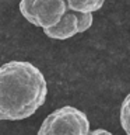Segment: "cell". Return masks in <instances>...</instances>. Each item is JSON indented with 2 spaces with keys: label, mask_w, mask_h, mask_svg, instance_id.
Here are the masks:
<instances>
[{
  "label": "cell",
  "mask_w": 130,
  "mask_h": 135,
  "mask_svg": "<svg viewBox=\"0 0 130 135\" xmlns=\"http://www.w3.org/2000/svg\"><path fill=\"white\" fill-rule=\"evenodd\" d=\"M88 135H113L112 132H109V131L104 129V128H98V129H94V131H90V134Z\"/></svg>",
  "instance_id": "cell-8"
},
{
  "label": "cell",
  "mask_w": 130,
  "mask_h": 135,
  "mask_svg": "<svg viewBox=\"0 0 130 135\" xmlns=\"http://www.w3.org/2000/svg\"><path fill=\"white\" fill-rule=\"evenodd\" d=\"M105 0H66L67 8L77 13H94L104 6Z\"/></svg>",
  "instance_id": "cell-5"
},
{
  "label": "cell",
  "mask_w": 130,
  "mask_h": 135,
  "mask_svg": "<svg viewBox=\"0 0 130 135\" xmlns=\"http://www.w3.org/2000/svg\"><path fill=\"white\" fill-rule=\"evenodd\" d=\"M44 34L52 40H69L78 34V20H77V13L67 10L60 21L53 25V27L45 28Z\"/></svg>",
  "instance_id": "cell-4"
},
{
  "label": "cell",
  "mask_w": 130,
  "mask_h": 135,
  "mask_svg": "<svg viewBox=\"0 0 130 135\" xmlns=\"http://www.w3.org/2000/svg\"><path fill=\"white\" fill-rule=\"evenodd\" d=\"M69 10L66 0H21L20 11L28 23L42 30L56 25Z\"/></svg>",
  "instance_id": "cell-3"
},
{
  "label": "cell",
  "mask_w": 130,
  "mask_h": 135,
  "mask_svg": "<svg viewBox=\"0 0 130 135\" xmlns=\"http://www.w3.org/2000/svg\"><path fill=\"white\" fill-rule=\"evenodd\" d=\"M77 20H78V34L85 32L88 28H91L92 23H94V13H77Z\"/></svg>",
  "instance_id": "cell-7"
},
{
  "label": "cell",
  "mask_w": 130,
  "mask_h": 135,
  "mask_svg": "<svg viewBox=\"0 0 130 135\" xmlns=\"http://www.w3.org/2000/svg\"><path fill=\"white\" fill-rule=\"evenodd\" d=\"M90 120L87 114L73 105L56 108L42 121L36 135H88Z\"/></svg>",
  "instance_id": "cell-2"
},
{
  "label": "cell",
  "mask_w": 130,
  "mask_h": 135,
  "mask_svg": "<svg viewBox=\"0 0 130 135\" xmlns=\"http://www.w3.org/2000/svg\"><path fill=\"white\" fill-rule=\"evenodd\" d=\"M48 83L31 62L10 61L0 66V121H20L46 101Z\"/></svg>",
  "instance_id": "cell-1"
},
{
  "label": "cell",
  "mask_w": 130,
  "mask_h": 135,
  "mask_svg": "<svg viewBox=\"0 0 130 135\" xmlns=\"http://www.w3.org/2000/svg\"><path fill=\"white\" fill-rule=\"evenodd\" d=\"M120 125L126 135H130V93L124 97L120 105Z\"/></svg>",
  "instance_id": "cell-6"
}]
</instances>
